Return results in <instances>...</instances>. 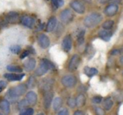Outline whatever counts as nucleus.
I'll list each match as a JSON object with an SVG mask.
<instances>
[{"label":"nucleus","instance_id":"obj_1","mask_svg":"<svg viewBox=\"0 0 123 115\" xmlns=\"http://www.w3.org/2000/svg\"><path fill=\"white\" fill-rule=\"evenodd\" d=\"M102 20V16L99 13H92L84 19V24L87 28H93L99 24Z\"/></svg>","mask_w":123,"mask_h":115},{"label":"nucleus","instance_id":"obj_2","mask_svg":"<svg viewBox=\"0 0 123 115\" xmlns=\"http://www.w3.org/2000/svg\"><path fill=\"white\" fill-rule=\"evenodd\" d=\"M50 69L53 70L55 69V66L51 61H50L47 59H42L40 63V66L36 70V76H43L45 75Z\"/></svg>","mask_w":123,"mask_h":115},{"label":"nucleus","instance_id":"obj_3","mask_svg":"<svg viewBox=\"0 0 123 115\" xmlns=\"http://www.w3.org/2000/svg\"><path fill=\"white\" fill-rule=\"evenodd\" d=\"M27 86L25 84H20L19 86H15L14 88H11L8 92V96L10 98L15 99V98H19V96H22L23 94H25L27 89Z\"/></svg>","mask_w":123,"mask_h":115},{"label":"nucleus","instance_id":"obj_4","mask_svg":"<svg viewBox=\"0 0 123 115\" xmlns=\"http://www.w3.org/2000/svg\"><path fill=\"white\" fill-rule=\"evenodd\" d=\"M74 19V13L69 9H66L62 10L60 14V19L64 24H69L71 23Z\"/></svg>","mask_w":123,"mask_h":115},{"label":"nucleus","instance_id":"obj_5","mask_svg":"<svg viewBox=\"0 0 123 115\" xmlns=\"http://www.w3.org/2000/svg\"><path fill=\"white\" fill-rule=\"evenodd\" d=\"M62 83L65 87L72 88L77 84V78L73 75H66L62 78Z\"/></svg>","mask_w":123,"mask_h":115},{"label":"nucleus","instance_id":"obj_6","mask_svg":"<svg viewBox=\"0 0 123 115\" xmlns=\"http://www.w3.org/2000/svg\"><path fill=\"white\" fill-rule=\"evenodd\" d=\"M70 7L78 14H83L85 12V6L79 0H74L70 3Z\"/></svg>","mask_w":123,"mask_h":115},{"label":"nucleus","instance_id":"obj_7","mask_svg":"<svg viewBox=\"0 0 123 115\" xmlns=\"http://www.w3.org/2000/svg\"><path fill=\"white\" fill-rule=\"evenodd\" d=\"M80 63V56L79 55H74L72 56V58L70 59L68 64V69L70 71H74L78 69Z\"/></svg>","mask_w":123,"mask_h":115},{"label":"nucleus","instance_id":"obj_8","mask_svg":"<svg viewBox=\"0 0 123 115\" xmlns=\"http://www.w3.org/2000/svg\"><path fill=\"white\" fill-rule=\"evenodd\" d=\"M20 22L21 24L27 28H30V29H32L35 26V24H36V20L33 17L31 16H28V15H24L20 18Z\"/></svg>","mask_w":123,"mask_h":115},{"label":"nucleus","instance_id":"obj_9","mask_svg":"<svg viewBox=\"0 0 123 115\" xmlns=\"http://www.w3.org/2000/svg\"><path fill=\"white\" fill-rule=\"evenodd\" d=\"M118 10H119V6L116 4H111L105 9V14L109 17L114 16L117 14Z\"/></svg>","mask_w":123,"mask_h":115},{"label":"nucleus","instance_id":"obj_10","mask_svg":"<svg viewBox=\"0 0 123 115\" xmlns=\"http://www.w3.org/2000/svg\"><path fill=\"white\" fill-rule=\"evenodd\" d=\"M62 49L66 51V52H68V51H71L73 46V40L71 35H67L64 37L63 40H62Z\"/></svg>","mask_w":123,"mask_h":115},{"label":"nucleus","instance_id":"obj_11","mask_svg":"<svg viewBox=\"0 0 123 115\" xmlns=\"http://www.w3.org/2000/svg\"><path fill=\"white\" fill-rule=\"evenodd\" d=\"M38 42L39 45L42 49H46L47 47H49L50 46V39L48 38L47 35L44 34H41L38 37Z\"/></svg>","mask_w":123,"mask_h":115},{"label":"nucleus","instance_id":"obj_12","mask_svg":"<svg viewBox=\"0 0 123 115\" xmlns=\"http://www.w3.org/2000/svg\"><path fill=\"white\" fill-rule=\"evenodd\" d=\"M4 76L10 81H20L25 76V74H23V73H21V74H14L12 72V73H6V74L4 75Z\"/></svg>","mask_w":123,"mask_h":115},{"label":"nucleus","instance_id":"obj_13","mask_svg":"<svg viewBox=\"0 0 123 115\" xmlns=\"http://www.w3.org/2000/svg\"><path fill=\"white\" fill-rule=\"evenodd\" d=\"M52 101H53V93L51 92H46L44 96V107L46 109H48L51 107Z\"/></svg>","mask_w":123,"mask_h":115},{"label":"nucleus","instance_id":"obj_14","mask_svg":"<svg viewBox=\"0 0 123 115\" xmlns=\"http://www.w3.org/2000/svg\"><path fill=\"white\" fill-rule=\"evenodd\" d=\"M26 100L31 105H35L37 102V95L35 92L31 91L26 94Z\"/></svg>","mask_w":123,"mask_h":115},{"label":"nucleus","instance_id":"obj_15","mask_svg":"<svg viewBox=\"0 0 123 115\" xmlns=\"http://www.w3.org/2000/svg\"><path fill=\"white\" fill-rule=\"evenodd\" d=\"M56 23H57L56 18L51 17V19L48 20L47 24H46V30L47 31V32H51V31H53L56 26Z\"/></svg>","mask_w":123,"mask_h":115},{"label":"nucleus","instance_id":"obj_16","mask_svg":"<svg viewBox=\"0 0 123 115\" xmlns=\"http://www.w3.org/2000/svg\"><path fill=\"white\" fill-rule=\"evenodd\" d=\"M112 36V33L107 29H102L99 32V37L104 41H109Z\"/></svg>","mask_w":123,"mask_h":115},{"label":"nucleus","instance_id":"obj_17","mask_svg":"<svg viewBox=\"0 0 123 115\" xmlns=\"http://www.w3.org/2000/svg\"><path fill=\"white\" fill-rule=\"evenodd\" d=\"M24 66H25V69L26 71H31L36 67V61L35 59H33V58H31V59L28 60L26 62H25Z\"/></svg>","mask_w":123,"mask_h":115},{"label":"nucleus","instance_id":"obj_18","mask_svg":"<svg viewBox=\"0 0 123 115\" xmlns=\"http://www.w3.org/2000/svg\"><path fill=\"white\" fill-rule=\"evenodd\" d=\"M0 109L5 114H9L10 113V104L7 100H2L0 102Z\"/></svg>","mask_w":123,"mask_h":115},{"label":"nucleus","instance_id":"obj_19","mask_svg":"<svg viewBox=\"0 0 123 115\" xmlns=\"http://www.w3.org/2000/svg\"><path fill=\"white\" fill-rule=\"evenodd\" d=\"M6 20L9 23H16L19 20V14L16 12H10L7 14Z\"/></svg>","mask_w":123,"mask_h":115},{"label":"nucleus","instance_id":"obj_20","mask_svg":"<svg viewBox=\"0 0 123 115\" xmlns=\"http://www.w3.org/2000/svg\"><path fill=\"white\" fill-rule=\"evenodd\" d=\"M62 99L61 98H59V97L55 98L52 101L53 110L57 111L58 109H60V108H62Z\"/></svg>","mask_w":123,"mask_h":115},{"label":"nucleus","instance_id":"obj_21","mask_svg":"<svg viewBox=\"0 0 123 115\" xmlns=\"http://www.w3.org/2000/svg\"><path fill=\"white\" fill-rule=\"evenodd\" d=\"M84 73L87 75L88 76L91 77V76H94L95 75L98 74V70L96 68L94 67H89V66H86L84 68Z\"/></svg>","mask_w":123,"mask_h":115},{"label":"nucleus","instance_id":"obj_22","mask_svg":"<svg viewBox=\"0 0 123 115\" xmlns=\"http://www.w3.org/2000/svg\"><path fill=\"white\" fill-rule=\"evenodd\" d=\"M113 100L111 99V98H106L104 100V103H103V107L105 110L109 111L113 107Z\"/></svg>","mask_w":123,"mask_h":115},{"label":"nucleus","instance_id":"obj_23","mask_svg":"<svg viewBox=\"0 0 123 115\" xmlns=\"http://www.w3.org/2000/svg\"><path fill=\"white\" fill-rule=\"evenodd\" d=\"M85 102H86V98L84 94H79L77 97V98H76V104H77V106L79 108L84 106L85 104Z\"/></svg>","mask_w":123,"mask_h":115},{"label":"nucleus","instance_id":"obj_24","mask_svg":"<svg viewBox=\"0 0 123 115\" xmlns=\"http://www.w3.org/2000/svg\"><path fill=\"white\" fill-rule=\"evenodd\" d=\"M8 71H9L10 72L13 73H19L22 71V68H20L18 66H12V65H9L7 66Z\"/></svg>","mask_w":123,"mask_h":115},{"label":"nucleus","instance_id":"obj_25","mask_svg":"<svg viewBox=\"0 0 123 115\" xmlns=\"http://www.w3.org/2000/svg\"><path fill=\"white\" fill-rule=\"evenodd\" d=\"M114 21L113 20H106L105 22L103 23L102 24V27L104 29H107V30H110V29H111L113 28V26H114Z\"/></svg>","mask_w":123,"mask_h":115},{"label":"nucleus","instance_id":"obj_26","mask_svg":"<svg viewBox=\"0 0 123 115\" xmlns=\"http://www.w3.org/2000/svg\"><path fill=\"white\" fill-rule=\"evenodd\" d=\"M51 4L54 9H57L59 7L63 5V0H51Z\"/></svg>","mask_w":123,"mask_h":115},{"label":"nucleus","instance_id":"obj_27","mask_svg":"<svg viewBox=\"0 0 123 115\" xmlns=\"http://www.w3.org/2000/svg\"><path fill=\"white\" fill-rule=\"evenodd\" d=\"M26 86L28 88H32L36 86V79L34 76H30L27 82H26Z\"/></svg>","mask_w":123,"mask_h":115},{"label":"nucleus","instance_id":"obj_28","mask_svg":"<svg viewBox=\"0 0 123 115\" xmlns=\"http://www.w3.org/2000/svg\"><path fill=\"white\" fill-rule=\"evenodd\" d=\"M84 34H85V30L82 29L78 34V43L79 45H82L84 41Z\"/></svg>","mask_w":123,"mask_h":115},{"label":"nucleus","instance_id":"obj_29","mask_svg":"<svg viewBox=\"0 0 123 115\" xmlns=\"http://www.w3.org/2000/svg\"><path fill=\"white\" fill-rule=\"evenodd\" d=\"M20 51H21V47L19 46H17V45H15V46H12L10 47V51L15 55L19 54V53L20 52Z\"/></svg>","mask_w":123,"mask_h":115},{"label":"nucleus","instance_id":"obj_30","mask_svg":"<svg viewBox=\"0 0 123 115\" xmlns=\"http://www.w3.org/2000/svg\"><path fill=\"white\" fill-rule=\"evenodd\" d=\"M68 105L69 106V108H74L75 106H77L76 104V99H74V98H69L68 100Z\"/></svg>","mask_w":123,"mask_h":115},{"label":"nucleus","instance_id":"obj_31","mask_svg":"<svg viewBox=\"0 0 123 115\" xmlns=\"http://www.w3.org/2000/svg\"><path fill=\"white\" fill-rule=\"evenodd\" d=\"M28 104H29V103L27 102L26 98H25V99H24V100H21V101L19 102V109H23V108H26Z\"/></svg>","mask_w":123,"mask_h":115},{"label":"nucleus","instance_id":"obj_32","mask_svg":"<svg viewBox=\"0 0 123 115\" xmlns=\"http://www.w3.org/2000/svg\"><path fill=\"white\" fill-rule=\"evenodd\" d=\"M94 112H95L96 115H105V110L102 108H99V107H95Z\"/></svg>","mask_w":123,"mask_h":115},{"label":"nucleus","instance_id":"obj_33","mask_svg":"<svg viewBox=\"0 0 123 115\" xmlns=\"http://www.w3.org/2000/svg\"><path fill=\"white\" fill-rule=\"evenodd\" d=\"M34 113V109L33 108H27V109L24 110L19 115H32Z\"/></svg>","mask_w":123,"mask_h":115},{"label":"nucleus","instance_id":"obj_34","mask_svg":"<svg viewBox=\"0 0 123 115\" xmlns=\"http://www.w3.org/2000/svg\"><path fill=\"white\" fill-rule=\"evenodd\" d=\"M103 98H101L100 96H94V98H92V102L94 103H95V104H99V103H100L101 102H102Z\"/></svg>","mask_w":123,"mask_h":115},{"label":"nucleus","instance_id":"obj_35","mask_svg":"<svg viewBox=\"0 0 123 115\" xmlns=\"http://www.w3.org/2000/svg\"><path fill=\"white\" fill-rule=\"evenodd\" d=\"M57 115H68V110L67 108H63V109H61L57 113Z\"/></svg>","mask_w":123,"mask_h":115},{"label":"nucleus","instance_id":"obj_36","mask_svg":"<svg viewBox=\"0 0 123 115\" xmlns=\"http://www.w3.org/2000/svg\"><path fill=\"white\" fill-rule=\"evenodd\" d=\"M7 86V82L5 81H0V92H3V90Z\"/></svg>","mask_w":123,"mask_h":115},{"label":"nucleus","instance_id":"obj_37","mask_svg":"<svg viewBox=\"0 0 123 115\" xmlns=\"http://www.w3.org/2000/svg\"><path fill=\"white\" fill-rule=\"evenodd\" d=\"M119 54H121V50H118V49L112 50L111 52V55H112V56H116V55H119Z\"/></svg>","mask_w":123,"mask_h":115},{"label":"nucleus","instance_id":"obj_38","mask_svg":"<svg viewBox=\"0 0 123 115\" xmlns=\"http://www.w3.org/2000/svg\"><path fill=\"white\" fill-rule=\"evenodd\" d=\"M30 53H31V52H30L29 51H25L24 52L22 53V55H21V56H20V58H21V59H24V58H25L26 56H29Z\"/></svg>","mask_w":123,"mask_h":115},{"label":"nucleus","instance_id":"obj_39","mask_svg":"<svg viewBox=\"0 0 123 115\" xmlns=\"http://www.w3.org/2000/svg\"><path fill=\"white\" fill-rule=\"evenodd\" d=\"M74 115H85V114H84V112L81 111V110H77V111L74 112Z\"/></svg>","mask_w":123,"mask_h":115},{"label":"nucleus","instance_id":"obj_40","mask_svg":"<svg viewBox=\"0 0 123 115\" xmlns=\"http://www.w3.org/2000/svg\"><path fill=\"white\" fill-rule=\"evenodd\" d=\"M120 63H121V64L123 66V56H121V58H120Z\"/></svg>","mask_w":123,"mask_h":115},{"label":"nucleus","instance_id":"obj_41","mask_svg":"<svg viewBox=\"0 0 123 115\" xmlns=\"http://www.w3.org/2000/svg\"><path fill=\"white\" fill-rule=\"evenodd\" d=\"M107 1H110V0H99V2L102 3V4H104V3L107 2Z\"/></svg>","mask_w":123,"mask_h":115},{"label":"nucleus","instance_id":"obj_42","mask_svg":"<svg viewBox=\"0 0 123 115\" xmlns=\"http://www.w3.org/2000/svg\"><path fill=\"white\" fill-rule=\"evenodd\" d=\"M38 115H44V113H40V114H38Z\"/></svg>","mask_w":123,"mask_h":115},{"label":"nucleus","instance_id":"obj_43","mask_svg":"<svg viewBox=\"0 0 123 115\" xmlns=\"http://www.w3.org/2000/svg\"><path fill=\"white\" fill-rule=\"evenodd\" d=\"M122 76H123V72H122Z\"/></svg>","mask_w":123,"mask_h":115},{"label":"nucleus","instance_id":"obj_44","mask_svg":"<svg viewBox=\"0 0 123 115\" xmlns=\"http://www.w3.org/2000/svg\"><path fill=\"white\" fill-rule=\"evenodd\" d=\"M0 115H3V114H1V113H0Z\"/></svg>","mask_w":123,"mask_h":115},{"label":"nucleus","instance_id":"obj_45","mask_svg":"<svg viewBox=\"0 0 123 115\" xmlns=\"http://www.w3.org/2000/svg\"><path fill=\"white\" fill-rule=\"evenodd\" d=\"M122 51H123V47H122Z\"/></svg>","mask_w":123,"mask_h":115}]
</instances>
